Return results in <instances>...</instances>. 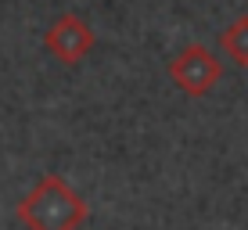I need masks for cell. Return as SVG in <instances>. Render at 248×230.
<instances>
[{
  "instance_id": "cell-1",
  "label": "cell",
  "mask_w": 248,
  "mask_h": 230,
  "mask_svg": "<svg viewBox=\"0 0 248 230\" xmlns=\"http://www.w3.org/2000/svg\"><path fill=\"white\" fill-rule=\"evenodd\" d=\"M18 219L29 230H76L87 219V201L62 176H44L22 198Z\"/></svg>"
},
{
  "instance_id": "cell-2",
  "label": "cell",
  "mask_w": 248,
  "mask_h": 230,
  "mask_svg": "<svg viewBox=\"0 0 248 230\" xmlns=\"http://www.w3.org/2000/svg\"><path fill=\"white\" fill-rule=\"evenodd\" d=\"M169 76H173V83L184 93L202 97V93H209L219 83V76H223V61H219L209 47L191 44V47H184L180 54L169 61Z\"/></svg>"
},
{
  "instance_id": "cell-3",
  "label": "cell",
  "mask_w": 248,
  "mask_h": 230,
  "mask_svg": "<svg viewBox=\"0 0 248 230\" xmlns=\"http://www.w3.org/2000/svg\"><path fill=\"white\" fill-rule=\"evenodd\" d=\"M90 47H93V29L76 15H62L47 29V50L65 65H76L83 54H90Z\"/></svg>"
},
{
  "instance_id": "cell-4",
  "label": "cell",
  "mask_w": 248,
  "mask_h": 230,
  "mask_svg": "<svg viewBox=\"0 0 248 230\" xmlns=\"http://www.w3.org/2000/svg\"><path fill=\"white\" fill-rule=\"evenodd\" d=\"M219 47H223V54L230 61H237V65L248 69V15L234 18L223 32H219Z\"/></svg>"
}]
</instances>
